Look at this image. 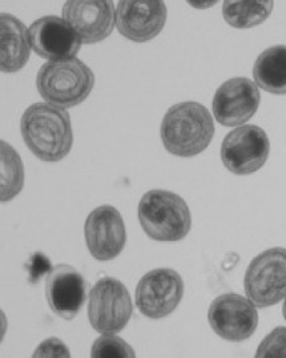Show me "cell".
<instances>
[{"label":"cell","mask_w":286,"mask_h":358,"mask_svg":"<svg viewBox=\"0 0 286 358\" xmlns=\"http://www.w3.org/2000/svg\"><path fill=\"white\" fill-rule=\"evenodd\" d=\"M20 129L28 150L43 162H60L72 148L71 119L63 107L51 103L29 106L22 116Z\"/></svg>","instance_id":"obj_1"},{"label":"cell","mask_w":286,"mask_h":358,"mask_svg":"<svg viewBox=\"0 0 286 358\" xmlns=\"http://www.w3.org/2000/svg\"><path fill=\"white\" fill-rule=\"evenodd\" d=\"M213 135V119L200 103H178L164 116L162 141L166 151L178 157H192L204 152Z\"/></svg>","instance_id":"obj_2"},{"label":"cell","mask_w":286,"mask_h":358,"mask_svg":"<svg viewBox=\"0 0 286 358\" xmlns=\"http://www.w3.org/2000/svg\"><path fill=\"white\" fill-rule=\"evenodd\" d=\"M94 85V72L76 57L48 62L36 78L41 96L63 108L79 106L90 96Z\"/></svg>","instance_id":"obj_3"},{"label":"cell","mask_w":286,"mask_h":358,"mask_svg":"<svg viewBox=\"0 0 286 358\" xmlns=\"http://www.w3.org/2000/svg\"><path fill=\"white\" fill-rule=\"evenodd\" d=\"M138 221L147 236L156 241H180L191 231V212L185 200L163 189H153L141 197Z\"/></svg>","instance_id":"obj_4"},{"label":"cell","mask_w":286,"mask_h":358,"mask_svg":"<svg viewBox=\"0 0 286 358\" xmlns=\"http://www.w3.org/2000/svg\"><path fill=\"white\" fill-rule=\"evenodd\" d=\"M132 313V299L122 281L104 277L90 292L88 318L96 331L116 334L127 327Z\"/></svg>","instance_id":"obj_5"},{"label":"cell","mask_w":286,"mask_h":358,"mask_svg":"<svg viewBox=\"0 0 286 358\" xmlns=\"http://www.w3.org/2000/svg\"><path fill=\"white\" fill-rule=\"evenodd\" d=\"M246 297L259 308H268L286 297V249L259 253L246 269Z\"/></svg>","instance_id":"obj_6"},{"label":"cell","mask_w":286,"mask_h":358,"mask_svg":"<svg viewBox=\"0 0 286 358\" xmlns=\"http://www.w3.org/2000/svg\"><path fill=\"white\" fill-rule=\"evenodd\" d=\"M271 143L257 125H238L231 131L221 145V160L234 175L257 172L268 160Z\"/></svg>","instance_id":"obj_7"},{"label":"cell","mask_w":286,"mask_h":358,"mask_svg":"<svg viewBox=\"0 0 286 358\" xmlns=\"http://www.w3.org/2000/svg\"><path fill=\"white\" fill-rule=\"evenodd\" d=\"M213 331L227 341H244L257 329L259 313L256 305L237 293H225L215 299L208 310Z\"/></svg>","instance_id":"obj_8"},{"label":"cell","mask_w":286,"mask_h":358,"mask_svg":"<svg viewBox=\"0 0 286 358\" xmlns=\"http://www.w3.org/2000/svg\"><path fill=\"white\" fill-rule=\"evenodd\" d=\"M184 282L176 271L159 268L143 275L136 288L137 309L152 320L169 316L183 299Z\"/></svg>","instance_id":"obj_9"},{"label":"cell","mask_w":286,"mask_h":358,"mask_svg":"<svg viewBox=\"0 0 286 358\" xmlns=\"http://www.w3.org/2000/svg\"><path fill=\"white\" fill-rule=\"evenodd\" d=\"M85 243L90 253L99 262L117 257L125 247L127 232L120 212L110 206L94 209L84 225Z\"/></svg>","instance_id":"obj_10"},{"label":"cell","mask_w":286,"mask_h":358,"mask_svg":"<svg viewBox=\"0 0 286 358\" xmlns=\"http://www.w3.org/2000/svg\"><path fill=\"white\" fill-rule=\"evenodd\" d=\"M259 85L248 78H233L220 85L213 97V115L225 127L250 120L259 107Z\"/></svg>","instance_id":"obj_11"},{"label":"cell","mask_w":286,"mask_h":358,"mask_svg":"<svg viewBox=\"0 0 286 358\" xmlns=\"http://www.w3.org/2000/svg\"><path fill=\"white\" fill-rule=\"evenodd\" d=\"M166 22L164 0H120L116 10V26L128 41L150 42Z\"/></svg>","instance_id":"obj_12"},{"label":"cell","mask_w":286,"mask_h":358,"mask_svg":"<svg viewBox=\"0 0 286 358\" xmlns=\"http://www.w3.org/2000/svg\"><path fill=\"white\" fill-rule=\"evenodd\" d=\"M63 19L78 32L83 43L95 44L112 34L116 13L112 0H67Z\"/></svg>","instance_id":"obj_13"},{"label":"cell","mask_w":286,"mask_h":358,"mask_svg":"<svg viewBox=\"0 0 286 358\" xmlns=\"http://www.w3.org/2000/svg\"><path fill=\"white\" fill-rule=\"evenodd\" d=\"M31 48L44 59L64 60L75 57L82 47V39L66 19L44 16L28 29Z\"/></svg>","instance_id":"obj_14"},{"label":"cell","mask_w":286,"mask_h":358,"mask_svg":"<svg viewBox=\"0 0 286 358\" xmlns=\"http://www.w3.org/2000/svg\"><path fill=\"white\" fill-rule=\"evenodd\" d=\"M88 284L71 265H56L45 278V297L51 310L71 321L80 312L87 299Z\"/></svg>","instance_id":"obj_15"},{"label":"cell","mask_w":286,"mask_h":358,"mask_svg":"<svg viewBox=\"0 0 286 358\" xmlns=\"http://www.w3.org/2000/svg\"><path fill=\"white\" fill-rule=\"evenodd\" d=\"M29 36L24 24L13 15H1V71L17 72L29 59Z\"/></svg>","instance_id":"obj_16"},{"label":"cell","mask_w":286,"mask_h":358,"mask_svg":"<svg viewBox=\"0 0 286 358\" xmlns=\"http://www.w3.org/2000/svg\"><path fill=\"white\" fill-rule=\"evenodd\" d=\"M253 76L264 91L286 95V45H273L259 54L253 67Z\"/></svg>","instance_id":"obj_17"},{"label":"cell","mask_w":286,"mask_h":358,"mask_svg":"<svg viewBox=\"0 0 286 358\" xmlns=\"http://www.w3.org/2000/svg\"><path fill=\"white\" fill-rule=\"evenodd\" d=\"M273 6L274 0H224L222 16L231 27L253 28L271 16Z\"/></svg>","instance_id":"obj_18"},{"label":"cell","mask_w":286,"mask_h":358,"mask_svg":"<svg viewBox=\"0 0 286 358\" xmlns=\"http://www.w3.org/2000/svg\"><path fill=\"white\" fill-rule=\"evenodd\" d=\"M24 185V166L19 153L1 141V188L0 200L8 203L16 197Z\"/></svg>","instance_id":"obj_19"},{"label":"cell","mask_w":286,"mask_h":358,"mask_svg":"<svg viewBox=\"0 0 286 358\" xmlns=\"http://www.w3.org/2000/svg\"><path fill=\"white\" fill-rule=\"evenodd\" d=\"M91 356L95 358H131L135 357V350L123 338L116 334H103L96 340Z\"/></svg>","instance_id":"obj_20"},{"label":"cell","mask_w":286,"mask_h":358,"mask_svg":"<svg viewBox=\"0 0 286 358\" xmlns=\"http://www.w3.org/2000/svg\"><path fill=\"white\" fill-rule=\"evenodd\" d=\"M256 357L284 358L286 357V328H276L269 333L259 344Z\"/></svg>","instance_id":"obj_21"},{"label":"cell","mask_w":286,"mask_h":358,"mask_svg":"<svg viewBox=\"0 0 286 358\" xmlns=\"http://www.w3.org/2000/svg\"><path fill=\"white\" fill-rule=\"evenodd\" d=\"M69 356L71 353H69V346L60 338H56V337L44 340L34 352V357L38 358L69 357Z\"/></svg>","instance_id":"obj_22"},{"label":"cell","mask_w":286,"mask_h":358,"mask_svg":"<svg viewBox=\"0 0 286 358\" xmlns=\"http://www.w3.org/2000/svg\"><path fill=\"white\" fill-rule=\"evenodd\" d=\"M185 1L197 10H208L218 3V0H185Z\"/></svg>","instance_id":"obj_23"},{"label":"cell","mask_w":286,"mask_h":358,"mask_svg":"<svg viewBox=\"0 0 286 358\" xmlns=\"http://www.w3.org/2000/svg\"><path fill=\"white\" fill-rule=\"evenodd\" d=\"M283 313H284V317H285V320H286V297H285V303H284V309H283Z\"/></svg>","instance_id":"obj_24"}]
</instances>
